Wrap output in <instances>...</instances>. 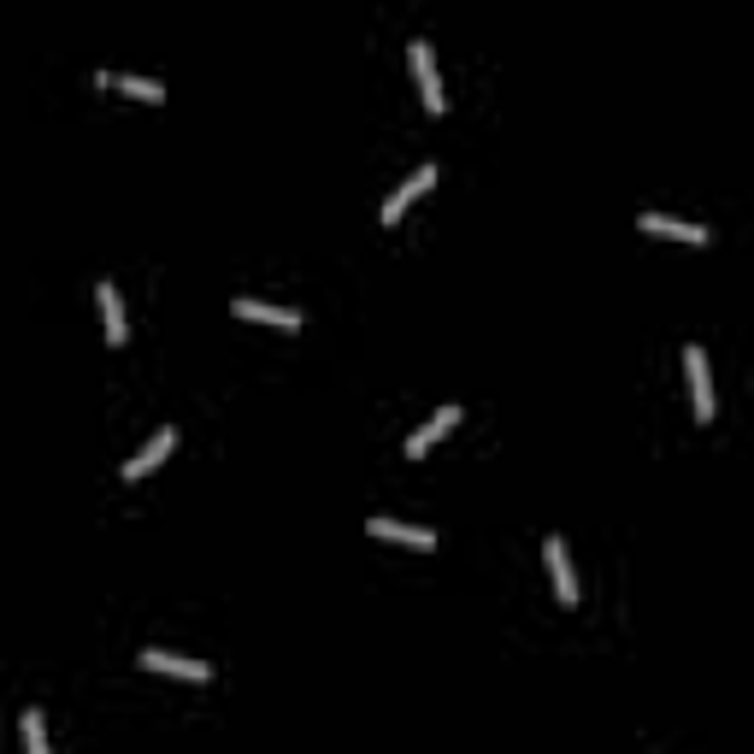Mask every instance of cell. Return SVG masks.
I'll return each mask as SVG.
<instances>
[{
  "label": "cell",
  "mask_w": 754,
  "mask_h": 754,
  "mask_svg": "<svg viewBox=\"0 0 754 754\" xmlns=\"http://www.w3.org/2000/svg\"><path fill=\"white\" fill-rule=\"evenodd\" d=\"M407 65H413V83H419V95H424V112H431V118H442V112H449V95H442L437 47L424 42V36H413V42H407Z\"/></svg>",
  "instance_id": "obj_1"
},
{
  "label": "cell",
  "mask_w": 754,
  "mask_h": 754,
  "mask_svg": "<svg viewBox=\"0 0 754 754\" xmlns=\"http://www.w3.org/2000/svg\"><path fill=\"white\" fill-rule=\"evenodd\" d=\"M683 377H690L696 424H713V371H708V348H701V342H690V348H683Z\"/></svg>",
  "instance_id": "obj_2"
},
{
  "label": "cell",
  "mask_w": 754,
  "mask_h": 754,
  "mask_svg": "<svg viewBox=\"0 0 754 754\" xmlns=\"http://www.w3.org/2000/svg\"><path fill=\"white\" fill-rule=\"evenodd\" d=\"M431 188H437V160H424L419 171H407V177H401V188L384 201V207H377V218H384V225H401V213L413 207L419 195H431Z\"/></svg>",
  "instance_id": "obj_3"
},
{
  "label": "cell",
  "mask_w": 754,
  "mask_h": 754,
  "mask_svg": "<svg viewBox=\"0 0 754 754\" xmlns=\"http://www.w3.org/2000/svg\"><path fill=\"white\" fill-rule=\"evenodd\" d=\"M637 230L643 236H672V243H690V248H708L713 243L708 225H690V218H672V213H643Z\"/></svg>",
  "instance_id": "obj_4"
},
{
  "label": "cell",
  "mask_w": 754,
  "mask_h": 754,
  "mask_svg": "<svg viewBox=\"0 0 754 754\" xmlns=\"http://www.w3.org/2000/svg\"><path fill=\"white\" fill-rule=\"evenodd\" d=\"M142 672H165V678L207 683V678H213V666H207V660H188V655H171V648H142Z\"/></svg>",
  "instance_id": "obj_5"
},
{
  "label": "cell",
  "mask_w": 754,
  "mask_h": 754,
  "mask_svg": "<svg viewBox=\"0 0 754 754\" xmlns=\"http://www.w3.org/2000/svg\"><path fill=\"white\" fill-rule=\"evenodd\" d=\"M542 560H548V578H554V595L572 607L578 602V572H572V554H566V537H548L542 542Z\"/></svg>",
  "instance_id": "obj_6"
},
{
  "label": "cell",
  "mask_w": 754,
  "mask_h": 754,
  "mask_svg": "<svg viewBox=\"0 0 754 754\" xmlns=\"http://www.w3.org/2000/svg\"><path fill=\"white\" fill-rule=\"evenodd\" d=\"M230 313L236 319H254V324H278V331H301V306H271V301H254V295H243V301H230Z\"/></svg>",
  "instance_id": "obj_7"
},
{
  "label": "cell",
  "mask_w": 754,
  "mask_h": 754,
  "mask_svg": "<svg viewBox=\"0 0 754 754\" xmlns=\"http://www.w3.org/2000/svg\"><path fill=\"white\" fill-rule=\"evenodd\" d=\"M171 449H177V431H153V437L142 442V449H136V454L125 460V472H118V477H130V484H142V477H148L153 466H160V460H165Z\"/></svg>",
  "instance_id": "obj_8"
},
{
  "label": "cell",
  "mask_w": 754,
  "mask_h": 754,
  "mask_svg": "<svg viewBox=\"0 0 754 754\" xmlns=\"http://www.w3.org/2000/svg\"><path fill=\"white\" fill-rule=\"evenodd\" d=\"M454 424H460V407H454V401H449V407H437V413L424 419V424H419L413 437H407V460H424V449H437V442L449 437Z\"/></svg>",
  "instance_id": "obj_9"
},
{
  "label": "cell",
  "mask_w": 754,
  "mask_h": 754,
  "mask_svg": "<svg viewBox=\"0 0 754 754\" xmlns=\"http://www.w3.org/2000/svg\"><path fill=\"white\" fill-rule=\"evenodd\" d=\"M366 530H371V537H384V542H401V548H424V554L437 548V530H419V525L384 519V513H377V519H366Z\"/></svg>",
  "instance_id": "obj_10"
},
{
  "label": "cell",
  "mask_w": 754,
  "mask_h": 754,
  "mask_svg": "<svg viewBox=\"0 0 754 754\" xmlns=\"http://www.w3.org/2000/svg\"><path fill=\"white\" fill-rule=\"evenodd\" d=\"M95 295H100V324H107V342H112V348H118V342L130 336L125 301H118V289H112V283H95Z\"/></svg>",
  "instance_id": "obj_11"
},
{
  "label": "cell",
  "mask_w": 754,
  "mask_h": 754,
  "mask_svg": "<svg viewBox=\"0 0 754 754\" xmlns=\"http://www.w3.org/2000/svg\"><path fill=\"white\" fill-rule=\"evenodd\" d=\"M112 89H125L130 100H148V107H160V100H165V83L160 77H118L112 72Z\"/></svg>",
  "instance_id": "obj_12"
},
{
  "label": "cell",
  "mask_w": 754,
  "mask_h": 754,
  "mask_svg": "<svg viewBox=\"0 0 754 754\" xmlns=\"http://www.w3.org/2000/svg\"><path fill=\"white\" fill-rule=\"evenodd\" d=\"M19 731H24V748H30V754H47V725H42V708H30Z\"/></svg>",
  "instance_id": "obj_13"
}]
</instances>
